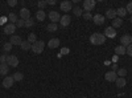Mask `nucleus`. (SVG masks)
<instances>
[{
    "mask_svg": "<svg viewBox=\"0 0 132 98\" xmlns=\"http://www.w3.org/2000/svg\"><path fill=\"white\" fill-rule=\"evenodd\" d=\"M33 25H35V20H33V19L25 20V27H27V28H30V27H33Z\"/></svg>",
    "mask_w": 132,
    "mask_h": 98,
    "instance_id": "obj_32",
    "label": "nucleus"
},
{
    "mask_svg": "<svg viewBox=\"0 0 132 98\" xmlns=\"http://www.w3.org/2000/svg\"><path fill=\"white\" fill-rule=\"evenodd\" d=\"M126 53L128 54L129 57H132V44H129V45L126 48Z\"/></svg>",
    "mask_w": 132,
    "mask_h": 98,
    "instance_id": "obj_35",
    "label": "nucleus"
},
{
    "mask_svg": "<svg viewBox=\"0 0 132 98\" xmlns=\"http://www.w3.org/2000/svg\"><path fill=\"white\" fill-rule=\"evenodd\" d=\"M83 98H87V97H83Z\"/></svg>",
    "mask_w": 132,
    "mask_h": 98,
    "instance_id": "obj_46",
    "label": "nucleus"
},
{
    "mask_svg": "<svg viewBox=\"0 0 132 98\" xmlns=\"http://www.w3.org/2000/svg\"><path fill=\"white\" fill-rule=\"evenodd\" d=\"M20 48L23 50H29V49H32V44L28 42V41H23V42H21V45H20Z\"/></svg>",
    "mask_w": 132,
    "mask_h": 98,
    "instance_id": "obj_23",
    "label": "nucleus"
},
{
    "mask_svg": "<svg viewBox=\"0 0 132 98\" xmlns=\"http://www.w3.org/2000/svg\"><path fill=\"white\" fill-rule=\"evenodd\" d=\"M46 4H48V3H46V0H42V2H38V3H37V5H38V8H40V9H42Z\"/></svg>",
    "mask_w": 132,
    "mask_h": 98,
    "instance_id": "obj_37",
    "label": "nucleus"
},
{
    "mask_svg": "<svg viewBox=\"0 0 132 98\" xmlns=\"http://www.w3.org/2000/svg\"><path fill=\"white\" fill-rule=\"evenodd\" d=\"M104 78H106L108 82H115L116 78H118V74H116V72H114V70H110V72H107V73L104 74Z\"/></svg>",
    "mask_w": 132,
    "mask_h": 98,
    "instance_id": "obj_5",
    "label": "nucleus"
},
{
    "mask_svg": "<svg viewBox=\"0 0 132 98\" xmlns=\"http://www.w3.org/2000/svg\"><path fill=\"white\" fill-rule=\"evenodd\" d=\"M48 17L50 19V21H52V23H54V24H57V21L61 20V16H60V13L57 12V11H50Z\"/></svg>",
    "mask_w": 132,
    "mask_h": 98,
    "instance_id": "obj_4",
    "label": "nucleus"
},
{
    "mask_svg": "<svg viewBox=\"0 0 132 98\" xmlns=\"http://www.w3.org/2000/svg\"><path fill=\"white\" fill-rule=\"evenodd\" d=\"M116 86H118V88L119 89H122V88H124V86H126V84H127V81L124 80V78H122V77H119V78H116Z\"/></svg>",
    "mask_w": 132,
    "mask_h": 98,
    "instance_id": "obj_19",
    "label": "nucleus"
},
{
    "mask_svg": "<svg viewBox=\"0 0 132 98\" xmlns=\"http://www.w3.org/2000/svg\"><path fill=\"white\" fill-rule=\"evenodd\" d=\"M5 23V17H0V24H4Z\"/></svg>",
    "mask_w": 132,
    "mask_h": 98,
    "instance_id": "obj_41",
    "label": "nucleus"
},
{
    "mask_svg": "<svg viewBox=\"0 0 132 98\" xmlns=\"http://www.w3.org/2000/svg\"><path fill=\"white\" fill-rule=\"evenodd\" d=\"M93 20H94V23L96 24V25H102L103 23H104V16L103 15H95V16H93Z\"/></svg>",
    "mask_w": 132,
    "mask_h": 98,
    "instance_id": "obj_14",
    "label": "nucleus"
},
{
    "mask_svg": "<svg viewBox=\"0 0 132 98\" xmlns=\"http://www.w3.org/2000/svg\"><path fill=\"white\" fill-rule=\"evenodd\" d=\"M8 20L11 21V24H16V21H17L19 19H17L16 13H13V12H11V13L8 15Z\"/></svg>",
    "mask_w": 132,
    "mask_h": 98,
    "instance_id": "obj_25",
    "label": "nucleus"
},
{
    "mask_svg": "<svg viewBox=\"0 0 132 98\" xmlns=\"http://www.w3.org/2000/svg\"><path fill=\"white\" fill-rule=\"evenodd\" d=\"M13 82H15V80H13L12 76H7V77L3 80V86H4L5 89H9L11 86L13 85Z\"/></svg>",
    "mask_w": 132,
    "mask_h": 98,
    "instance_id": "obj_6",
    "label": "nucleus"
},
{
    "mask_svg": "<svg viewBox=\"0 0 132 98\" xmlns=\"http://www.w3.org/2000/svg\"><path fill=\"white\" fill-rule=\"evenodd\" d=\"M71 11H73V13H74L75 16H82V15H83V12H82V9H81L79 7H75V8H73Z\"/></svg>",
    "mask_w": 132,
    "mask_h": 98,
    "instance_id": "obj_29",
    "label": "nucleus"
},
{
    "mask_svg": "<svg viewBox=\"0 0 132 98\" xmlns=\"http://www.w3.org/2000/svg\"><path fill=\"white\" fill-rule=\"evenodd\" d=\"M116 74H119V77H122V78H123L124 76L127 74V69H124V68H120V69L116 72Z\"/></svg>",
    "mask_w": 132,
    "mask_h": 98,
    "instance_id": "obj_31",
    "label": "nucleus"
},
{
    "mask_svg": "<svg viewBox=\"0 0 132 98\" xmlns=\"http://www.w3.org/2000/svg\"><path fill=\"white\" fill-rule=\"evenodd\" d=\"M20 16H21V19H23L24 21L28 20V19H30V12H29V9L25 8V7H23V8L20 9Z\"/></svg>",
    "mask_w": 132,
    "mask_h": 98,
    "instance_id": "obj_10",
    "label": "nucleus"
},
{
    "mask_svg": "<svg viewBox=\"0 0 132 98\" xmlns=\"http://www.w3.org/2000/svg\"><path fill=\"white\" fill-rule=\"evenodd\" d=\"M7 58H8V56L5 53L0 54V64H7Z\"/></svg>",
    "mask_w": 132,
    "mask_h": 98,
    "instance_id": "obj_34",
    "label": "nucleus"
},
{
    "mask_svg": "<svg viewBox=\"0 0 132 98\" xmlns=\"http://www.w3.org/2000/svg\"><path fill=\"white\" fill-rule=\"evenodd\" d=\"M16 28H21V27H25V21L23 20V19H20V20H17L16 21Z\"/></svg>",
    "mask_w": 132,
    "mask_h": 98,
    "instance_id": "obj_33",
    "label": "nucleus"
},
{
    "mask_svg": "<svg viewBox=\"0 0 132 98\" xmlns=\"http://www.w3.org/2000/svg\"><path fill=\"white\" fill-rule=\"evenodd\" d=\"M9 66L7 64H0V74H8Z\"/></svg>",
    "mask_w": 132,
    "mask_h": 98,
    "instance_id": "obj_21",
    "label": "nucleus"
},
{
    "mask_svg": "<svg viewBox=\"0 0 132 98\" xmlns=\"http://www.w3.org/2000/svg\"><path fill=\"white\" fill-rule=\"evenodd\" d=\"M60 23H61V27H68L71 23V17L69 15H63L61 17V20H60Z\"/></svg>",
    "mask_w": 132,
    "mask_h": 98,
    "instance_id": "obj_11",
    "label": "nucleus"
},
{
    "mask_svg": "<svg viewBox=\"0 0 132 98\" xmlns=\"http://www.w3.org/2000/svg\"><path fill=\"white\" fill-rule=\"evenodd\" d=\"M37 41V36L35 33H29L28 36V42H30V44H35V42Z\"/></svg>",
    "mask_w": 132,
    "mask_h": 98,
    "instance_id": "obj_28",
    "label": "nucleus"
},
{
    "mask_svg": "<svg viewBox=\"0 0 132 98\" xmlns=\"http://www.w3.org/2000/svg\"><path fill=\"white\" fill-rule=\"evenodd\" d=\"M129 21H131V24H132V17H131V20H129Z\"/></svg>",
    "mask_w": 132,
    "mask_h": 98,
    "instance_id": "obj_45",
    "label": "nucleus"
},
{
    "mask_svg": "<svg viewBox=\"0 0 132 98\" xmlns=\"http://www.w3.org/2000/svg\"><path fill=\"white\" fill-rule=\"evenodd\" d=\"M123 24V20L120 19V17H115L112 20V28H118V27H122Z\"/></svg>",
    "mask_w": 132,
    "mask_h": 98,
    "instance_id": "obj_20",
    "label": "nucleus"
},
{
    "mask_svg": "<svg viewBox=\"0 0 132 98\" xmlns=\"http://www.w3.org/2000/svg\"><path fill=\"white\" fill-rule=\"evenodd\" d=\"M16 31V25L15 24H7L5 27H4V33L5 35H11V36H12L13 35V32Z\"/></svg>",
    "mask_w": 132,
    "mask_h": 98,
    "instance_id": "obj_9",
    "label": "nucleus"
},
{
    "mask_svg": "<svg viewBox=\"0 0 132 98\" xmlns=\"http://www.w3.org/2000/svg\"><path fill=\"white\" fill-rule=\"evenodd\" d=\"M68 52H69V49H68V48H63V49L61 50V53H62V54H68Z\"/></svg>",
    "mask_w": 132,
    "mask_h": 98,
    "instance_id": "obj_40",
    "label": "nucleus"
},
{
    "mask_svg": "<svg viewBox=\"0 0 132 98\" xmlns=\"http://www.w3.org/2000/svg\"><path fill=\"white\" fill-rule=\"evenodd\" d=\"M82 16H83L86 20H91V19H93V15H91L90 12H83V15H82Z\"/></svg>",
    "mask_w": 132,
    "mask_h": 98,
    "instance_id": "obj_36",
    "label": "nucleus"
},
{
    "mask_svg": "<svg viewBox=\"0 0 132 98\" xmlns=\"http://www.w3.org/2000/svg\"><path fill=\"white\" fill-rule=\"evenodd\" d=\"M46 29H48L49 32H56V31L58 29V25H57V24H54V23H50V24H48Z\"/></svg>",
    "mask_w": 132,
    "mask_h": 98,
    "instance_id": "obj_26",
    "label": "nucleus"
},
{
    "mask_svg": "<svg viewBox=\"0 0 132 98\" xmlns=\"http://www.w3.org/2000/svg\"><path fill=\"white\" fill-rule=\"evenodd\" d=\"M129 41H131V44H132V35L129 36Z\"/></svg>",
    "mask_w": 132,
    "mask_h": 98,
    "instance_id": "obj_44",
    "label": "nucleus"
},
{
    "mask_svg": "<svg viewBox=\"0 0 132 98\" xmlns=\"http://www.w3.org/2000/svg\"><path fill=\"white\" fill-rule=\"evenodd\" d=\"M9 42H11L12 45H21L23 40H21V37H20V36H17V35H12V36H11Z\"/></svg>",
    "mask_w": 132,
    "mask_h": 98,
    "instance_id": "obj_12",
    "label": "nucleus"
},
{
    "mask_svg": "<svg viewBox=\"0 0 132 98\" xmlns=\"http://www.w3.org/2000/svg\"><path fill=\"white\" fill-rule=\"evenodd\" d=\"M11 49H12V44H11V42H5V44L3 45V50H4L5 53H9Z\"/></svg>",
    "mask_w": 132,
    "mask_h": 98,
    "instance_id": "obj_30",
    "label": "nucleus"
},
{
    "mask_svg": "<svg viewBox=\"0 0 132 98\" xmlns=\"http://www.w3.org/2000/svg\"><path fill=\"white\" fill-rule=\"evenodd\" d=\"M116 69H118V66H116V65H115V64H112V70H114V72H115V70H116Z\"/></svg>",
    "mask_w": 132,
    "mask_h": 98,
    "instance_id": "obj_43",
    "label": "nucleus"
},
{
    "mask_svg": "<svg viewBox=\"0 0 132 98\" xmlns=\"http://www.w3.org/2000/svg\"><path fill=\"white\" fill-rule=\"evenodd\" d=\"M120 42H122L120 45H123L124 48H127V47L131 44V41H129V35H124V36H122V39H120Z\"/></svg>",
    "mask_w": 132,
    "mask_h": 98,
    "instance_id": "obj_16",
    "label": "nucleus"
},
{
    "mask_svg": "<svg viewBox=\"0 0 132 98\" xmlns=\"http://www.w3.org/2000/svg\"><path fill=\"white\" fill-rule=\"evenodd\" d=\"M106 17L107 19H115L116 17V9H112V8H110L107 9V12H106Z\"/></svg>",
    "mask_w": 132,
    "mask_h": 98,
    "instance_id": "obj_18",
    "label": "nucleus"
},
{
    "mask_svg": "<svg viewBox=\"0 0 132 98\" xmlns=\"http://www.w3.org/2000/svg\"><path fill=\"white\" fill-rule=\"evenodd\" d=\"M44 48H45V42L44 41H36L35 44H32V52L35 54H41L44 52Z\"/></svg>",
    "mask_w": 132,
    "mask_h": 98,
    "instance_id": "obj_2",
    "label": "nucleus"
},
{
    "mask_svg": "<svg viewBox=\"0 0 132 98\" xmlns=\"http://www.w3.org/2000/svg\"><path fill=\"white\" fill-rule=\"evenodd\" d=\"M73 9V4H71V2H62L61 3V11H65V12H68V11H71Z\"/></svg>",
    "mask_w": 132,
    "mask_h": 98,
    "instance_id": "obj_13",
    "label": "nucleus"
},
{
    "mask_svg": "<svg viewBox=\"0 0 132 98\" xmlns=\"http://www.w3.org/2000/svg\"><path fill=\"white\" fill-rule=\"evenodd\" d=\"M126 9H127V13H131L132 15V3H128L127 7H126Z\"/></svg>",
    "mask_w": 132,
    "mask_h": 98,
    "instance_id": "obj_38",
    "label": "nucleus"
},
{
    "mask_svg": "<svg viewBox=\"0 0 132 98\" xmlns=\"http://www.w3.org/2000/svg\"><path fill=\"white\" fill-rule=\"evenodd\" d=\"M104 41H106V37L103 33H93L90 36V42L93 45H102L104 44Z\"/></svg>",
    "mask_w": 132,
    "mask_h": 98,
    "instance_id": "obj_1",
    "label": "nucleus"
},
{
    "mask_svg": "<svg viewBox=\"0 0 132 98\" xmlns=\"http://www.w3.org/2000/svg\"><path fill=\"white\" fill-rule=\"evenodd\" d=\"M94 7H95V2H94V0H85V2H83V8H85L86 12H90Z\"/></svg>",
    "mask_w": 132,
    "mask_h": 98,
    "instance_id": "obj_7",
    "label": "nucleus"
},
{
    "mask_svg": "<svg viewBox=\"0 0 132 98\" xmlns=\"http://www.w3.org/2000/svg\"><path fill=\"white\" fill-rule=\"evenodd\" d=\"M46 3H48V4H52V5L56 4V2H54V0H49V2H46Z\"/></svg>",
    "mask_w": 132,
    "mask_h": 98,
    "instance_id": "obj_42",
    "label": "nucleus"
},
{
    "mask_svg": "<svg viewBox=\"0 0 132 98\" xmlns=\"http://www.w3.org/2000/svg\"><path fill=\"white\" fill-rule=\"evenodd\" d=\"M116 36V32H115V28L112 27H107L106 31H104V37H108V39H114Z\"/></svg>",
    "mask_w": 132,
    "mask_h": 98,
    "instance_id": "obj_8",
    "label": "nucleus"
},
{
    "mask_svg": "<svg viewBox=\"0 0 132 98\" xmlns=\"http://www.w3.org/2000/svg\"><path fill=\"white\" fill-rule=\"evenodd\" d=\"M45 17H46V15H45V11H44V9H38L37 12H36V19L38 21H44V20H45Z\"/></svg>",
    "mask_w": 132,
    "mask_h": 98,
    "instance_id": "obj_17",
    "label": "nucleus"
},
{
    "mask_svg": "<svg viewBox=\"0 0 132 98\" xmlns=\"http://www.w3.org/2000/svg\"><path fill=\"white\" fill-rule=\"evenodd\" d=\"M12 77H13L15 81H21V80L24 78V74H23V73H20V72H16V73L12 76Z\"/></svg>",
    "mask_w": 132,
    "mask_h": 98,
    "instance_id": "obj_27",
    "label": "nucleus"
},
{
    "mask_svg": "<svg viewBox=\"0 0 132 98\" xmlns=\"http://www.w3.org/2000/svg\"><path fill=\"white\" fill-rule=\"evenodd\" d=\"M7 65L8 66H12V68H16V66H19V58H17V56H8V58H7Z\"/></svg>",
    "mask_w": 132,
    "mask_h": 98,
    "instance_id": "obj_3",
    "label": "nucleus"
},
{
    "mask_svg": "<svg viewBox=\"0 0 132 98\" xmlns=\"http://www.w3.org/2000/svg\"><path fill=\"white\" fill-rule=\"evenodd\" d=\"M48 47L52 48V49L58 48V47H60V40H58V39H50V40L48 41Z\"/></svg>",
    "mask_w": 132,
    "mask_h": 98,
    "instance_id": "obj_15",
    "label": "nucleus"
},
{
    "mask_svg": "<svg viewBox=\"0 0 132 98\" xmlns=\"http://www.w3.org/2000/svg\"><path fill=\"white\" fill-rule=\"evenodd\" d=\"M116 15H118L120 19L124 17V16L127 15V9H126V8H123V7H122V8H119V9H116Z\"/></svg>",
    "mask_w": 132,
    "mask_h": 98,
    "instance_id": "obj_24",
    "label": "nucleus"
},
{
    "mask_svg": "<svg viewBox=\"0 0 132 98\" xmlns=\"http://www.w3.org/2000/svg\"><path fill=\"white\" fill-rule=\"evenodd\" d=\"M115 53L119 54V56H122V54H126V48H124L123 45H118V47L115 48Z\"/></svg>",
    "mask_w": 132,
    "mask_h": 98,
    "instance_id": "obj_22",
    "label": "nucleus"
},
{
    "mask_svg": "<svg viewBox=\"0 0 132 98\" xmlns=\"http://www.w3.org/2000/svg\"><path fill=\"white\" fill-rule=\"evenodd\" d=\"M8 4H9L11 7H15V5L17 4V0H9V2H8Z\"/></svg>",
    "mask_w": 132,
    "mask_h": 98,
    "instance_id": "obj_39",
    "label": "nucleus"
}]
</instances>
